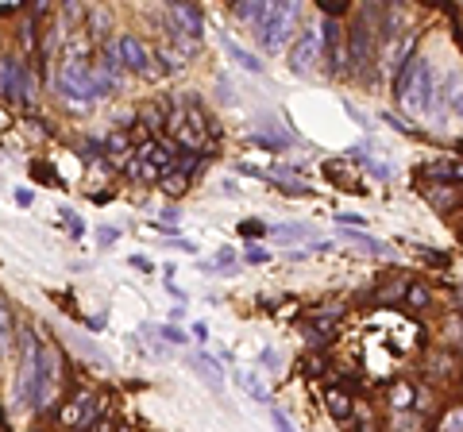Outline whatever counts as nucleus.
<instances>
[{
    "label": "nucleus",
    "instance_id": "obj_19",
    "mask_svg": "<svg viewBox=\"0 0 463 432\" xmlns=\"http://www.w3.org/2000/svg\"><path fill=\"white\" fill-rule=\"evenodd\" d=\"M58 213H62V220H66V228H70V235H81V232H85V220H81L78 213H73V209H58Z\"/></svg>",
    "mask_w": 463,
    "mask_h": 432
},
{
    "label": "nucleus",
    "instance_id": "obj_7",
    "mask_svg": "<svg viewBox=\"0 0 463 432\" xmlns=\"http://www.w3.org/2000/svg\"><path fill=\"white\" fill-rule=\"evenodd\" d=\"M116 54H120V66L124 70L143 73L147 66H151V51L143 47V39H139V35H120V39H116Z\"/></svg>",
    "mask_w": 463,
    "mask_h": 432
},
{
    "label": "nucleus",
    "instance_id": "obj_1",
    "mask_svg": "<svg viewBox=\"0 0 463 432\" xmlns=\"http://www.w3.org/2000/svg\"><path fill=\"white\" fill-rule=\"evenodd\" d=\"M394 93L402 97V104L409 112H433V101H436V73L428 66V58H421V54H413L409 62L398 70V78H394Z\"/></svg>",
    "mask_w": 463,
    "mask_h": 432
},
{
    "label": "nucleus",
    "instance_id": "obj_16",
    "mask_svg": "<svg viewBox=\"0 0 463 432\" xmlns=\"http://www.w3.org/2000/svg\"><path fill=\"white\" fill-rule=\"evenodd\" d=\"M93 413H97L93 397H89V394H81L78 402H73V409H66V421H70V425H85V421L93 417Z\"/></svg>",
    "mask_w": 463,
    "mask_h": 432
},
{
    "label": "nucleus",
    "instance_id": "obj_26",
    "mask_svg": "<svg viewBox=\"0 0 463 432\" xmlns=\"http://www.w3.org/2000/svg\"><path fill=\"white\" fill-rule=\"evenodd\" d=\"M270 421H275V428L278 432H294V425H289V417L282 409H278V405H270Z\"/></svg>",
    "mask_w": 463,
    "mask_h": 432
},
{
    "label": "nucleus",
    "instance_id": "obj_10",
    "mask_svg": "<svg viewBox=\"0 0 463 432\" xmlns=\"http://www.w3.org/2000/svg\"><path fill=\"white\" fill-rule=\"evenodd\" d=\"M51 386H54V355H51V347L39 344V352H35V405H43L51 397Z\"/></svg>",
    "mask_w": 463,
    "mask_h": 432
},
{
    "label": "nucleus",
    "instance_id": "obj_17",
    "mask_svg": "<svg viewBox=\"0 0 463 432\" xmlns=\"http://www.w3.org/2000/svg\"><path fill=\"white\" fill-rule=\"evenodd\" d=\"M425 174H433V178H444V182H456V178H459V182H463V166H459V162H428V166H425Z\"/></svg>",
    "mask_w": 463,
    "mask_h": 432
},
{
    "label": "nucleus",
    "instance_id": "obj_6",
    "mask_svg": "<svg viewBox=\"0 0 463 432\" xmlns=\"http://www.w3.org/2000/svg\"><path fill=\"white\" fill-rule=\"evenodd\" d=\"M35 352H39V340L23 336V359H20V374H16V402L23 405V409H31L35 405Z\"/></svg>",
    "mask_w": 463,
    "mask_h": 432
},
{
    "label": "nucleus",
    "instance_id": "obj_36",
    "mask_svg": "<svg viewBox=\"0 0 463 432\" xmlns=\"http://www.w3.org/2000/svg\"><path fill=\"white\" fill-rule=\"evenodd\" d=\"M162 286H167V293H170V297H178V301H186V293H181L178 286H174V282L167 278V282H162Z\"/></svg>",
    "mask_w": 463,
    "mask_h": 432
},
{
    "label": "nucleus",
    "instance_id": "obj_29",
    "mask_svg": "<svg viewBox=\"0 0 463 432\" xmlns=\"http://www.w3.org/2000/svg\"><path fill=\"white\" fill-rule=\"evenodd\" d=\"M409 402H413V390H409V386H398V390H394V409H405Z\"/></svg>",
    "mask_w": 463,
    "mask_h": 432
},
{
    "label": "nucleus",
    "instance_id": "obj_20",
    "mask_svg": "<svg viewBox=\"0 0 463 432\" xmlns=\"http://www.w3.org/2000/svg\"><path fill=\"white\" fill-rule=\"evenodd\" d=\"M8 344H12V328H8V309H4V301H0V355L8 352Z\"/></svg>",
    "mask_w": 463,
    "mask_h": 432
},
{
    "label": "nucleus",
    "instance_id": "obj_13",
    "mask_svg": "<svg viewBox=\"0 0 463 432\" xmlns=\"http://www.w3.org/2000/svg\"><path fill=\"white\" fill-rule=\"evenodd\" d=\"M344 240H347V243H355V247H363L367 255H386V251H390L383 240H375V235L359 232V228H344Z\"/></svg>",
    "mask_w": 463,
    "mask_h": 432
},
{
    "label": "nucleus",
    "instance_id": "obj_5",
    "mask_svg": "<svg viewBox=\"0 0 463 432\" xmlns=\"http://www.w3.org/2000/svg\"><path fill=\"white\" fill-rule=\"evenodd\" d=\"M320 58H325V43H320V31H301V35L294 39V47H289V70L294 73H313L320 66Z\"/></svg>",
    "mask_w": 463,
    "mask_h": 432
},
{
    "label": "nucleus",
    "instance_id": "obj_22",
    "mask_svg": "<svg viewBox=\"0 0 463 432\" xmlns=\"http://www.w3.org/2000/svg\"><path fill=\"white\" fill-rule=\"evenodd\" d=\"M328 405H332V413H336V417H347V397L340 394V390H328Z\"/></svg>",
    "mask_w": 463,
    "mask_h": 432
},
{
    "label": "nucleus",
    "instance_id": "obj_12",
    "mask_svg": "<svg viewBox=\"0 0 463 432\" xmlns=\"http://www.w3.org/2000/svg\"><path fill=\"white\" fill-rule=\"evenodd\" d=\"M224 54L232 62H236L239 70H247V73H263V58L255 51H247V47H239V43H232V39H224Z\"/></svg>",
    "mask_w": 463,
    "mask_h": 432
},
{
    "label": "nucleus",
    "instance_id": "obj_31",
    "mask_svg": "<svg viewBox=\"0 0 463 432\" xmlns=\"http://www.w3.org/2000/svg\"><path fill=\"white\" fill-rule=\"evenodd\" d=\"M267 259H270V251H263V247H247V263L259 266V263H267Z\"/></svg>",
    "mask_w": 463,
    "mask_h": 432
},
{
    "label": "nucleus",
    "instance_id": "obj_33",
    "mask_svg": "<svg viewBox=\"0 0 463 432\" xmlns=\"http://www.w3.org/2000/svg\"><path fill=\"white\" fill-rule=\"evenodd\" d=\"M31 201H35V193H31V190H16V205H20V209H28Z\"/></svg>",
    "mask_w": 463,
    "mask_h": 432
},
{
    "label": "nucleus",
    "instance_id": "obj_38",
    "mask_svg": "<svg viewBox=\"0 0 463 432\" xmlns=\"http://www.w3.org/2000/svg\"><path fill=\"white\" fill-rule=\"evenodd\" d=\"M456 147H459V151H463V140H459V143H456Z\"/></svg>",
    "mask_w": 463,
    "mask_h": 432
},
{
    "label": "nucleus",
    "instance_id": "obj_4",
    "mask_svg": "<svg viewBox=\"0 0 463 432\" xmlns=\"http://www.w3.org/2000/svg\"><path fill=\"white\" fill-rule=\"evenodd\" d=\"M347 66H351V73H359V78H367L371 66H375V35H371L367 20H359L351 27V35H347Z\"/></svg>",
    "mask_w": 463,
    "mask_h": 432
},
{
    "label": "nucleus",
    "instance_id": "obj_34",
    "mask_svg": "<svg viewBox=\"0 0 463 432\" xmlns=\"http://www.w3.org/2000/svg\"><path fill=\"white\" fill-rule=\"evenodd\" d=\"M128 263H131V266H139V271H151V266H155V263H151V259H147V255H131Z\"/></svg>",
    "mask_w": 463,
    "mask_h": 432
},
{
    "label": "nucleus",
    "instance_id": "obj_8",
    "mask_svg": "<svg viewBox=\"0 0 463 432\" xmlns=\"http://www.w3.org/2000/svg\"><path fill=\"white\" fill-rule=\"evenodd\" d=\"M0 97H20V101L31 97V85L23 81V66L12 58V54L0 58Z\"/></svg>",
    "mask_w": 463,
    "mask_h": 432
},
{
    "label": "nucleus",
    "instance_id": "obj_28",
    "mask_svg": "<svg viewBox=\"0 0 463 432\" xmlns=\"http://www.w3.org/2000/svg\"><path fill=\"white\" fill-rule=\"evenodd\" d=\"M116 240H120V228H97V243H101V247H109Z\"/></svg>",
    "mask_w": 463,
    "mask_h": 432
},
{
    "label": "nucleus",
    "instance_id": "obj_37",
    "mask_svg": "<svg viewBox=\"0 0 463 432\" xmlns=\"http://www.w3.org/2000/svg\"><path fill=\"white\" fill-rule=\"evenodd\" d=\"M259 363H267V366H278V355H275V352H259Z\"/></svg>",
    "mask_w": 463,
    "mask_h": 432
},
{
    "label": "nucleus",
    "instance_id": "obj_23",
    "mask_svg": "<svg viewBox=\"0 0 463 432\" xmlns=\"http://www.w3.org/2000/svg\"><path fill=\"white\" fill-rule=\"evenodd\" d=\"M363 166H371V174L383 178V182H390V178H394V166H390V162H375V159H367Z\"/></svg>",
    "mask_w": 463,
    "mask_h": 432
},
{
    "label": "nucleus",
    "instance_id": "obj_15",
    "mask_svg": "<svg viewBox=\"0 0 463 432\" xmlns=\"http://www.w3.org/2000/svg\"><path fill=\"white\" fill-rule=\"evenodd\" d=\"M236 16L247 23H255V27H263V20L270 16V4H259V0H243V4H236Z\"/></svg>",
    "mask_w": 463,
    "mask_h": 432
},
{
    "label": "nucleus",
    "instance_id": "obj_9",
    "mask_svg": "<svg viewBox=\"0 0 463 432\" xmlns=\"http://www.w3.org/2000/svg\"><path fill=\"white\" fill-rule=\"evenodd\" d=\"M170 23L186 39H201V31H205V16L197 4H170Z\"/></svg>",
    "mask_w": 463,
    "mask_h": 432
},
{
    "label": "nucleus",
    "instance_id": "obj_3",
    "mask_svg": "<svg viewBox=\"0 0 463 432\" xmlns=\"http://www.w3.org/2000/svg\"><path fill=\"white\" fill-rule=\"evenodd\" d=\"M297 16H301V8L297 4H270V16L263 20V27H259V39H263L267 51H282V47L289 43Z\"/></svg>",
    "mask_w": 463,
    "mask_h": 432
},
{
    "label": "nucleus",
    "instance_id": "obj_21",
    "mask_svg": "<svg viewBox=\"0 0 463 432\" xmlns=\"http://www.w3.org/2000/svg\"><path fill=\"white\" fill-rule=\"evenodd\" d=\"M143 332H151V336H162V340H170V344H186V332L181 328H143Z\"/></svg>",
    "mask_w": 463,
    "mask_h": 432
},
{
    "label": "nucleus",
    "instance_id": "obj_27",
    "mask_svg": "<svg viewBox=\"0 0 463 432\" xmlns=\"http://www.w3.org/2000/svg\"><path fill=\"white\" fill-rule=\"evenodd\" d=\"M336 224H340V228H363V224H367V216H359V213H340V216H336Z\"/></svg>",
    "mask_w": 463,
    "mask_h": 432
},
{
    "label": "nucleus",
    "instance_id": "obj_35",
    "mask_svg": "<svg viewBox=\"0 0 463 432\" xmlns=\"http://www.w3.org/2000/svg\"><path fill=\"white\" fill-rule=\"evenodd\" d=\"M193 340H201V344H205V340H209V324L197 321V324H193Z\"/></svg>",
    "mask_w": 463,
    "mask_h": 432
},
{
    "label": "nucleus",
    "instance_id": "obj_2",
    "mask_svg": "<svg viewBox=\"0 0 463 432\" xmlns=\"http://www.w3.org/2000/svg\"><path fill=\"white\" fill-rule=\"evenodd\" d=\"M54 85H58V93L66 97L70 104H93V101H101V81H97V73L85 66V62H66V66H58V78H54Z\"/></svg>",
    "mask_w": 463,
    "mask_h": 432
},
{
    "label": "nucleus",
    "instance_id": "obj_30",
    "mask_svg": "<svg viewBox=\"0 0 463 432\" xmlns=\"http://www.w3.org/2000/svg\"><path fill=\"white\" fill-rule=\"evenodd\" d=\"M409 301H413V305H421V309H425L433 297H428V290H425V286H409Z\"/></svg>",
    "mask_w": 463,
    "mask_h": 432
},
{
    "label": "nucleus",
    "instance_id": "obj_18",
    "mask_svg": "<svg viewBox=\"0 0 463 432\" xmlns=\"http://www.w3.org/2000/svg\"><path fill=\"white\" fill-rule=\"evenodd\" d=\"M270 235H278V240H309L313 228L309 224H275L270 228Z\"/></svg>",
    "mask_w": 463,
    "mask_h": 432
},
{
    "label": "nucleus",
    "instance_id": "obj_24",
    "mask_svg": "<svg viewBox=\"0 0 463 432\" xmlns=\"http://www.w3.org/2000/svg\"><path fill=\"white\" fill-rule=\"evenodd\" d=\"M440 432H463V409H452L448 417L440 421Z\"/></svg>",
    "mask_w": 463,
    "mask_h": 432
},
{
    "label": "nucleus",
    "instance_id": "obj_32",
    "mask_svg": "<svg viewBox=\"0 0 463 432\" xmlns=\"http://www.w3.org/2000/svg\"><path fill=\"white\" fill-rule=\"evenodd\" d=\"M344 112H347V116H351V120H355V124H359V128H367V124H371V120L363 116V112L355 109V104H347V101H344Z\"/></svg>",
    "mask_w": 463,
    "mask_h": 432
},
{
    "label": "nucleus",
    "instance_id": "obj_14",
    "mask_svg": "<svg viewBox=\"0 0 463 432\" xmlns=\"http://www.w3.org/2000/svg\"><path fill=\"white\" fill-rule=\"evenodd\" d=\"M236 386H243L247 394L255 397V402H270V394H267V382H263L255 371H236Z\"/></svg>",
    "mask_w": 463,
    "mask_h": 432
},
{
    "label": "nucleus",
    "instance_id": "obj_25",
    "mask_svg": "<svg viewBox=\"0 0 463 432\" xmlns=\"http://www.w3.org/2000/svg\"><path fill=\"white\" fill-rule=\"evenodd\" d=\"M320 12H325V20H340V16L347 12L344 0H328V4H320Z\"/></svg>",
    "mask_w": 463,
    "mask_h": 432
},
{
    "label": "nucleus",
    "instance_id": "obj_11",
    "mask_svg": "<svg viewBox=\"0 0 463 432\" xmlns=\"http://www.w3.org/2000/svg\"><path fill=\"white\" fill-rule=\"evenodd\" d=\"M189 363H193V371H197V374H201V378H205V382H209V390H217V394H220V390H224V371H220V363H217V359H212V355H209V352H201V355H193V359H189Z\"/></svg>",
    "mask_w": 463,
    "mask_h": 432
}]
</instances>
